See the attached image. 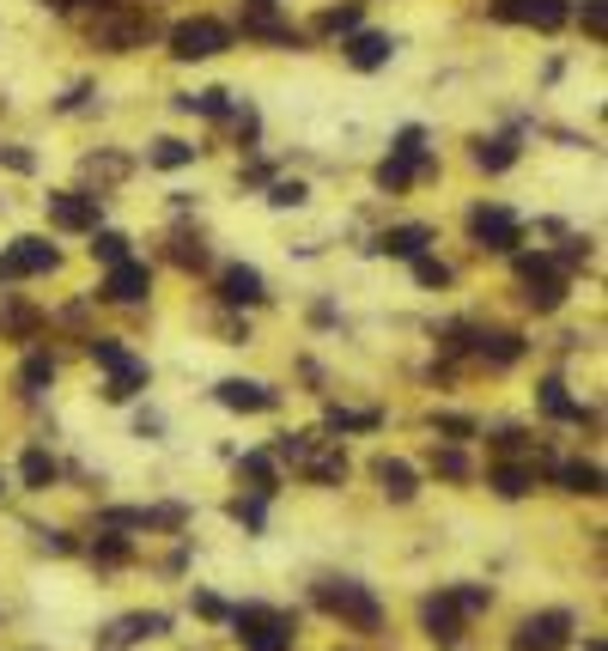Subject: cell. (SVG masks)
<instances>
[{
  "label": "cell",
  "mask_w": 608,
  "mask_h": 651,
  "mask_svg": "<svg viewBox=\"0 0 608 651\" xmlns=\"http://www.w3.org/2000/svg\"><path fill=\"white\" fill-rule=\"evenodd\" d=\"M317 609L335 615V621H347V627H359V633H377V627H384L377 597H371L365 585H353V578H323V585H317Z\"/></svg>",
  "instance_id": "6da1fadb"
},
{
  "label": "cell",
  "mask_w": 608,
  "mask_h": 651,
  "mask_svg": "<svg viewBox=\"0 0 608 651\" xmlns=\"http://www.w3.org/2000/svg\"><path fill=\"white\" fill-rule=\"evenodd\" d=\"M517 280H523V299H529V311H560V305H566V268H560L548 250H536V256H517Z\"/></svg>",
  "instance_id": "7a4b0ae2"
},
{
  "label": "cell",
  "mask_w": 608,
  "mask_h": 651,
  "mask_svg": "<svg viewBox=\"0 0 608 651\" xmlns=\"http://www.w3.org/2000/svg\"><path fill=\"white\" fill-rule=\"evenodd\" d=\"M232 627H238L244 651H292V615H280V609H262V603L232 609Z\"/></svg>",
  "instance_id": "3957f363"
},
{
  "label": "cell",
  "mask_w": 608,
  "mask_h": 651,
  "mask_svg": "<svg viewBox=\"0 0 608 651\" xmlns=\"http://www.w3.org/2000/svg\"><path fill=\"white\" fill-rule=\"evenodd\" d=\"M146 37H152V19H146V13H128L122 0H116V7H104V13L92 19V43H98V49H116V55L140 49Z\"/></svg>",
  "instance_id": "277c9868"
},
{
  "label": "cell",
  "mask_w": 608,
  "mask_h": 651,
  "mask_svg": "<svg viewBox=\"0 0 608 651\" xmlns=\"http://www.w3.org/2000/svg\"><path fill=\"white\" fill-rule=\"evenodd\" d=\"M219 49H232V31H225L219 19H183V25L171 31V55H177V61H207V55H219Z\"/></svg>",
  "instance_id": "5b68a950"
},
{
  "label": "cell",
  "mask_w": 608,
  "mask_h": 651,
  "mask_svg": "<svg viewBox=\"0 0 608 651\" xmlns=\"http://www.w3.org/2000/svg\"><path fill=\"white\" fill-rule=\"evenodd\" d=\"M469 238H475L481 250L511 256V250L523 244V220H517V213H505V207H475V213H469Z\"/></svg>",
  "instance_id": "8992f818"
},
{
  "label": "cell",
  "mask_w": 608,
  "mask_h": 651,
  "mask_svg": "<svg viewBox=\"0 0 608 651\" xmlns=\"http://www.w3.org/2000/svg\"><path fill=\"white\" fill-rule=\"evenodd\" d=\"M572 639V615L566 609H548V615H529L517 633H511V645L517 651H560Z\"/></svg>",
  "instance_id": "52a82bcc"
},
{
  "label": "cell",
  "mask_w": 608,
  "mask_h": 651,
  "mask_svg": "<svg viewBox=\"0 0 608 651\" xmlns=\"http://www.w3.org/2000/svg\"><path fill=\"white\" fill-rule=\"evenodd\" d=\"M61 256L49 238H13V250H0V280H25V274H49Z\"/></svg>",
  "instance_id": "ba28073f"
},
{
  "label": "cell",
  "mask_w": 608,
  "mask_h": 651,
  "mask_svg": "<svg viewBox=\"0 0 608 651\" xmlns=\"http://www.w3.org/2000/svg\"><path fill=\"white\" fill-rule=\"evenodd\" d=\"M146 293H152V268L146 262H110V274L98 286V299H110V305H140Z\"/></svg>",
  "instance_id": "9c48e42d"
},
{
  "label": "cell",
  "mask_w": 608,
  "mask_h": 651,
  "mask_svg": "<svg viewBox=\"0 0 608 651\" xmlns=\"http://www.w3.org/2000/svg\"><path fill=\"white\" fill-rule=\"evenodd\" d=\"M49 226H61V232H98V195H80V189L49 195Z\"/></svg>",
  "instance_id": "30bf717a"
},
{
  "label": "cell",
  "mask_w": 608,
  "mask_h": 651,
  "mask_svg": "<svg viewBox=\"0 0 608 651\" xmlns=\"http://www.w3.org/2000/svg\"><path fill=\"white\" fill-rule=\"evenodd\" d=\"M159 633H171V615H122L116 627L98 633V651H128L134 639H159Z\"/></svg>",
  "instance_id": "8fae6325"
},
{
  "label": "cell",
  "mask_w": 608,
  "mask_h": 651,
  "mask_svg": "<svg viewBox=\"0 0 608 651\" xmlns=\"http://www.w3.org/2000/svg\"><path fill=\"white\" fill-rule=\"evenodd\" d=\"M420 627H426L432 645H456V639H463V609H456V597H426Z\"/></svg>",
  "instance_id": "7c38bea8"
},
{
  "label": "cell",
  "mask_w": 608,
  "mask_h": 651,
  "mask_svg": "<svg viewBox=\"0 0 608 651\" xmlns=\"http://www.w3.org/2000/svg\"><path fill=\"white\" fill-rule=\"evenodd\" d=\"M499 13L517 19V25H536V31H560L566 25V0H499Z\"/></svg>",
  "instance_id": "4fadbf2b"
},
{
  "label": "cell",
  "mask_w": 608,
  "mask_h": 651,
  "mask_svg": "<svg viewBox=\"0 0 608 651\" xmlns=\"http://www.w3.org/2000/svg\"><path fill=\"white\" fill-rule=\"evenodd\" d=\"M213 396H219L225 408H238V414H268V408L280 402V396H274L268 384H256V378H225Z\"/></svg>",
  "instance_id": "5bb4252c"
},
{
  "label": "cell",
  "mask_w": 608,
  "mask_h": 651,
  "mask_svg": "<svg viewBox=\"0 0 608 651\" xmlns=\"http://www.w3.org/2000/svg\"><path fill=\"white\" fill-rule=\"evenodd\" d=\"M219 299H225V305H262V299H268V280H262L256 268L232 262V268L219 274Z\"/></svg>",
  "instance_id": "9a60e30c"
},
{
  "label": "cell",
  "mask_w": 608,
  "mask_h": 651,
  "mask_svg": "<svg viewBox=\"0 0 608 651\" xmlns=\"http://www.w3.org/2000/svg\"><path fill=\"white\" fill-rule=\"evenodd\" d=\"M456 347H469L475 359H487V366H517V359H523V335H511V329H481L475 341H456Z\"/></svg>",
  "instance_id": "2e32d148"
},
{
  "label": "cell",
  "mask_w": 608,
  "mask_h": 651,
  "mask_svg": "<svg viewBox=\"0 0 608 651\" xmlns=\"http://www.w3.org/2000/svg\"><path fill=\"white\" fill-rule=\"evenodd\" d=\"M426 165H432L426 153H390L384 165H377V189H390V195H396V189H408Z\"/></svg>",
  "instance_id": "e0dca14e"
},
{
  "label": "cell",
  "mask_w": 608,
  "mask_h": 651,
  "mask_svg": "<svg viewBox=\"0 0 608 651\" xmlns=\"http://www.w3.org/2000/svg\"><path fill=\"white\" fill-rule=\"evenodd\" d=\"M390 55H396V43H390L384 31H359V37L347 43V61L359 67V74H371V67H384Z\"/></svg>",
  "instance_id": "ac0fdd59"
},
{
  "label": "cell",
  "mask_w": 608,
  "mask_h": 651,
  "mask_svg": "<svg viewBox=\"0 0 608 651\" xmlns=\"http://www.w3.org/2000/svg\"><path fill=\"white\" fill-rule=\"evenodd\" d=\"M371 475H377V487H384L396 505H408V499L420 493V487H414V469H408V463H396V457H377V469H371Z\"/></svg>",
  "instance_id": "d6986e66"
},
{
  "label": "cell",
  "mask_w": 608,
  "mask_h": 651,
  "mask_svg": "<svg viewBox=\"0 0 608 651\" xmlns=\"http://www.w3.org/2000/svg\"><path fill=\"white\" fill-rule=\"evenodd\" d=\"M426 244H432V232H426V226H390V232L377 238L371 250H384V256H426Z\"/></svg>",
  "instance_id": "ffe728a7"
},
{
  "label": "cell",
  "mask_w": 608,
  "mask_h": 651,
  "mask_svg": "<svg viewBox=\"0 0 608 651\" xmlns=\"http://www.w3.org/2000/svg\"><path fill=\"white\" fill-rule=\"evenodd\" d=\"M140 390H146V359H128V366L110 372V390H104V396H110V402H134Z\"/></svg>",
  "instance_id": "44dd1931"
},
{
  "label": "cell",
  "mask_w": 608,
  "mask_h": 651,
  "mask_svg": "<svg viewBox=\"0 0 608 651\" xmlns=\"http://www.w3.org/2000/svg\"><path fill=\"white\" fill-rule=\"evenodd\" d=\"M298 469L311 475V481H347V457H341V451H317V445L304 451V463H298Z\"/></svg>",
  "instance_id": "7402d4cb"
},
{
  "label": "cell",
  "mask_w": 608,
  "mask_h": 651,
  "mask_svg": "<svg viewBox=\"0 0 608 651\" xmlns=\"http://www.w3.org/2000/svg\"><path fill=\"white\" fill-rule=\"evenodd\" d=\"M487 481H493V493H505V499H523L529 487H536V469H523V463H499Z\"/></svg>",
  "instance_id": "603a6c76"
},
{
  "label": "cell",
  "mask_w": 608,
  "mask_h": 651,
  "mask_svg": "<svg viewBox=\"0 0 608 651\" xmlns=\"http://www.w3.org/2000/svg\"><path fill=\"white\" fill-rule=\"evenodd\" d=\"M517 159V134H493V140H481V147H475V165L481 171H505Z\"/></svg>",
  "instance_id": "cb8c5ba5"
},
{
  "label": "cell",
  "mask_w": 608,
  "mask_h": 651,
  "mask_svg": "<svg viewBox=\"0 0 608 651\" xmlns=\"http://www.w3.org/2000/svg\"><path fill=\"white\" fill-rule=\"evenodd\" d=\"M542 414H554V420H590V414L566 396V384H560V378H548V384H542Z\"/></svg>",
  "instance_id": "d4e9b609"
},
{
  "label": "cell",
  "mask_w": 608,
  "mask_h": 651,
  "mask_svg": "<svg viewBox=\"0 0 608 651\" xmlns=\"http://www.w3.org/2000/svg\"><path fill=\"white\" fill-rule=\"evenodd\" d=\"M554 475L566 481V493H602V469L596 463H560Z\"/></svg>",
  "instance_id": "484cf974"
},
{
  "label": "cell",
  "mask_w": 608,
  "mask_h": 651,
  "mask_svg": "<svg viewBox=\"0 0 608 651\" xmlns=\"http://www.w3.org/2000/svg\"><path fill=\"white\" fill-rule=\"evenodd\" d=\"M377 420H384V414H371V408H365V414H353V408H329V414H323L329 432H377Z\"/></svg>",
  "instance_id": "4316f807"
},
{
  "label": "cell",
  "mask_w": 608,
  "mask_h": 651,
  "mask_svg": "<svg viewBox=\"0 0 608 651\" xmlns=\"http://www.w3.org/2000/svg\"><path fill=\"white\" fill-rule=\"evenodd\" d=\"M19 481H25V487H49V481H55V457H49V451H25V457H19Z\"/></svg>",
  "instance_id": "83f0119b"
},
{
  "label": "cell",
  "mask_w": 608,
  "mask_h": 651,
  "mask_svg": "<svg viewBox=\"0 0 608 651\" xmlns=\"http://www.w3.org/2000/svg\"><path fill=\"white\" fill-rule=\"evenodd\" d=\"M152 165H159V171H183V165H195V147H189V140H159V147H152Z\"/></svg>",
  "instance_id": "f1b7e54d"
},
{
  "label": "cell",
  "mask_w": 608,
  "mask_h": 651,
  "mask_svg": "<svg viewBox=\"0 0 608 651\" xmlns=\"http://www.w3.org/2000/svg\"><path fill=\"white\" fill-rule=\"evenodd\" d=\"M244 475L256 481V493H262V499L280 487V475H274V457H268V451H250V457H244Z\"/></svg>",
  "instance_id": "f546056e"
},
{
  "label": "cell",
  "mask_w": 608,
  "mask_h": 651,
  "mask_svg": "<svg viewBox=\"0 0 608 651\" xmlns=\"http://www.w3.org/2000/svg\"><path fill=\"white\" fill-rule=\"evenodd\" d=\"M225 98H232V92H219V86H207V92H183L177 104H183V110H195V116H225Z\"/></svg>",
  "instance_id": "4dcf8cb0"
},
{
  "label": "cell",
  "mask_w": 608,
  "mask_h": 651,
  "mask_svg": "<svg viewBox=\"0 0 608 651\" xmlns=\"http://www.w3.org/2000/svg\"><path fill=\"white\" fill-rule=\"evenodd\" d=\"M49 378H55V359H49V353H31V359H25V372H19L25 396H37V390H43Z\"/></svg>",
  "instance_id": "1f68e13d"
},
{
  "label": "cell",
  "mask_w": 608,
  "mask_h": 651,
  "mask_svg": "<svg viewBox=\"0 0 608 651\" xmlns=\"http://www.w3.org/2000/svg\"><path fill=\"white\" fill-rule=\"evenodd\" d=\"M92 560H98V566H128V560H134V548H128V536H98Z\"/></svg>",
  "instance_id": "d6a6232c"
},
{
  "label": "cell",
  "mask_w": 608,
  "mask_h": 651,
  "mask_svg": "<svg viewBox=\"0 0 608 651\" xmlns=\"http://www.w3.org/2000/svg\"><path fill=\"white\" fill-rule=\"evenodd\" d=\"M317 445V432H286V439H274V457L280 463H304V451Z\"/></svg>",
  "instance_id": "836d02e7"
},
{
  "label": "cell",
  "mask_w": 608,
  "mask_h": 651,
  "mask_svg": "<svg viewBox=\"0 0 608 651\" xmlns=\"http://www.w3.org/2000/svg\"><path fill=\"white\" fill-rule=\"evenodd\" d=\"M92 256H98V262H128V238H122V232H98V238H92Z\"/></svg>",
  "instance_id": "e575fe53"
},
{
  "label": "cell",
  "mask_w": 608,
  "mask_h": 651,
  "mask_svg": "<svg viewBox=\"0 0 608 651\" xmlns=\"http://www.w3.org/2000/svg\"><path fill=\"white\" fill-rule=\"evenodd\" d=\"M432 469H438L444 481H469V457H463V451H432Z\"/></svg>",
  "instance_id": "d590c367"
},
{
  "label": "cell",
  "mask_w": 608,
  "mask_h": 651,
  "mask_svg": "<svg viewBox=\"0 0 608 651\" xmlns=\"http://www.w3.org/2000/svg\"><path fill=\"white\" fill-rule=\"evenodd\" d=\"M578 19H584V31L602 43V37H608V0H584V7H578Z\"/></svg>",
  "instance_id": "8d00e7d4"
},
{
  "label": "cell",
  "mask_w": 608,
  "mask_h": 651,
  "mask_svg": "<svg viewBox=\"0 0 608 651\" xmlns=\"http://www.w3.org/2000/svg\"><path fill=\"white\" fill-rule=\"evenodd\" d=\"M92 359H98V366H104V372H116V366H128V359H134V353H128L122 341H92Z\"/></svg>",
  "instance_id": "74e56055"
},
{
  "label": "cell",
  "mask_w": 608,
  "mask_h": 651,
  "mask_svg": "<svg viewBox=\"0 0 608 651\" xmlns=\"http://www.w3.org/2000/svg\"><path fill=\"white\" fill-rule=\"evenodd\" d=\"M353 25H359V7H329V13L317 19V31H329V37H335V31H353Z\"/></svg>",
  "instance_id": "f35d334b"
},
{
  "label": "cell",
  "mask_w": 608,
  "mask_h": 651,
  "mask_svg": "<svg viewBox=\"0 0 608 651\" xmlns=\"http://www.w3.org/2000/svg\"><path fill=\"white\" fill-rule=\"evenodd\" d=\"M414 280H420V286H450V268L432 262V256H414Z\"/></svg>",
  "instance_id": "ab89813d"
},
{
  "label": "cell",
  "mask_w": 608,
  "mask_h": 651,
  "mask_svg": "<svg viewBox=\"0 0 608 651\" xmlns=\"http://www.w3.org/2000/svg\"><path fill=\"white\" fill-rule=\"evenodd\" d=\"M432 426L444 432V439H475V420H469V414H438Z\"/></svg>",
  "instance_id": "60d3db41"
},
{
  "label": "cell",
  "mask_w": 608,
  "mask_h": 651,
  "mask_svg": "<svg viewBox=\"0 0 608 651\" xmlns=\"http://www.w3.org/2000/svg\"><path fill=\"white\" fill-rule=\"evenodd\" d=\"M232 518H238L244 530H262V493H256V499H238V505H232Z\"/></svg>",
  "instance_id": "b9f144b4"
},
{
  "label": "cell",
  "mask_w": 608,
  "mask_h": 651,
  "mask_svg": "<svg viewBox=\"0 0 608 651\" xmlns=\"http://www.w3.org/2000/svg\"><path fill=\"white\" fill-rule=\"evenodd\" d=\"M450 597H456V609H463V615H481L487 609V591L481 585H463V591H450Z\"/></svg>",
  "instance_id": "7bdbcfd3"
},
{
  "label": "cell",
  "mask_w": 608,
  "mask_h": 651,
  "mask_svg": "<svg viewBox=\"0 0 608 651\" xmlns=\"http://www.w3.org/2000/svg\"><path fill=\"white\" fill-rule=\"evenodd\" d=\"M0 323H7V329H19V335H31V329H37V311H25V305H7V311H0Z\"/></svg>",
  "instance_id": "ee69618b"
},
{
  "label": "cell",
  "mask_w": 608,
  "mask_h": 651,
  "mask_svg": "<svg viewBox=\"0 0 608 651\" xmlns=\"http://www.w3.org/2000/svg\"><path fill=\"white\" fill-rule=\"evenodd\" d=\"M268 201H274V207H304V183H274Z\"/></svg>",
  "instance_id": "f6af8a7d"
},
{
  "label": "cell",
  "mask_w": 608,
  "mask_h": 651,
  "mask_svg": "<svg viewBox=\"0 0 608 651\" xmlns=\"http://www.w3.org/2000/svg\"><path fill=\"white\" fill-rule=\"evenodd\" d=\"M171 256H177L183 268H207V250H201L195 238H177V250H171Z\"/></svg>",
  "instance_id": "bcb514c9"
},
{
  "label": "cell",
  "mask_w": 608,
  "mask_h": 651,
  "mask_svg": "<svg viewBox=\"0 0 608 651\" xmlns=\"http://www.w3.org/2000/svg\"><path fill=\"white\" fill-rule=\"evenodd\" d=\"M195 615H207V621H232V609H225L219 597H207V591H195Z\"/></svg>",
  "instance_id": "7dc6e473"
},
{
  "label": "cell",
  "mask_w": 608,
  "mask_h": 651,
  "mask_svg": "<svg viewBox=\"0 0 608 651\" xmlns=\"http://www.w3.org/2000/svg\"><path fill=\"white\" fill-rule=\"evenodd\" d=\"M390 153H426V128H402Z\"/></svg>",
  "instance_id": "c3c4849f"
},
{
  "label": "cell",
  "mask_w": 608,
  "mask_h": 651,
  "mask_svg": "<svg viewBox=\"0 0 608 651\" xmlns=\"http://www.w3.org/2000/svg\"><path fill=\"white\" fill-rule=\"evenodd\" d=\"M43 548H49V554H73V536H61V530H43Z\"/></svg>",
  "instance_id": "681fc988"
},
{
  "label": "cell",
  "mask_w": 608,
  "mask_h": 651,
  "mask_svg": "<svg viewBox=\"0 0 608 651\" xmlns=\"http://www.w3.org/2000/svg\"><path fill=\"white\" fill-rule=\"evenodd\" d=\"M0 159H7L13 171H31V153H19V147H0Z\"/></svg>",
  "instance_id": "f907efd6"
},
{
  "label": "cell",
  "mask_w": 608,
  "mask_h": 651,
  "mask_svg": "<svg viewBox=\"0 0 608 651\" xmlns=\"http://www.w3.org/2000/svg\"><path fill=\"white\" fill-rule=\"evenodd\" d=\"M268 7H274V0H250V13H268Z\"/></svg>",
  "instance_id": "816d5d0a"
},
{
  "label": "cell",
  "mask_w": 608,
  "mask_h": 651,
  "mask_svg": "<svg viewBox=\"0 0 608 651\" xmlns=\"http://www.w3.org/2000/svg\"><path fill=\"white\" fill-rule=\"evenodd\" d=\"M0 493H7V487H0Z\"/></svg>",
  "instance_id": "f5cc1de1"
}]
</instances>
